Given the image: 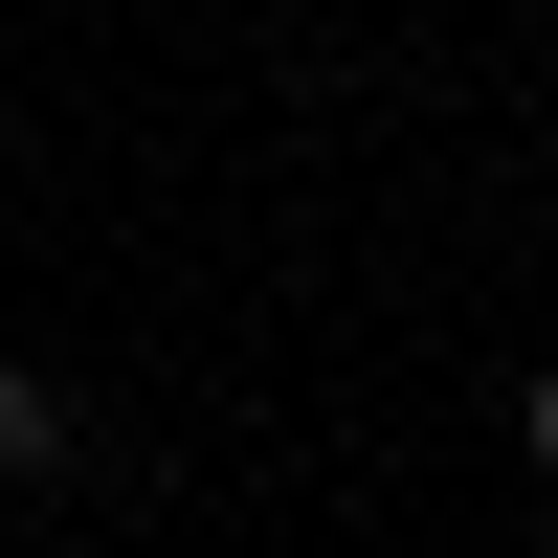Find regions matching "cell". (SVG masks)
Returning a JSON list of instances; mask_svg holds the SVG:
<instances>
[{
	"instance_id": "1",
	"label": "cell",
	"mask_w": 558,
	"mask_h": 558,
	"mask_svg": "<svg viewBox=\"0 0 558 558\" xmlns=\"http://www.w3.org/2000/svg\"><path fill=\"white\" fill-rule=\"evenodd\" d=\"M68 447H89V425H68V380H45V357H0V492H45Z\"/></svg>"
},
{
	"instance_id": "2",
	"label": "cell",
	"mask_w": 558,
	"mask_h": 558,
	"mask_svg": "<svg viewBox=\"0 0 558 558\" xmlns=\"http://www.w3.org/2000/svg\"><path fill=\"white\" fill-rule=\"evenodd\" d=\"M514 470L558 492V357H536V380H514Z\"/></svg>"
},
{
	"instance_id": "3",
	"label": "cell",
	"mask_w": 558,
	"mask_h": 558,
	"mask_svg": "<svg viewBox=\"0 0 558 558\" xmlns=\"http://www.w3.org/2000/svg\"><path fill=\"white\" fill-rule=\"evenodd\" d=\"M514 558H558V514H536V536H514Z\"/></svg>"
}]
</instances>
